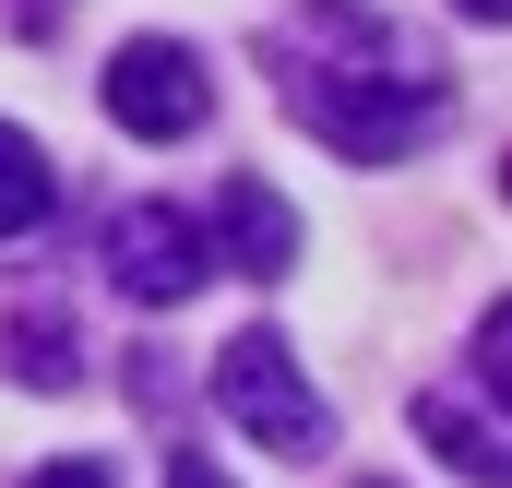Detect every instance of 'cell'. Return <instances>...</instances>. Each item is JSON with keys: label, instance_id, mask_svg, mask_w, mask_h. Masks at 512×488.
I'll return each instance as SVG.
<instances>
[{"label": "cell", "instance_id": "1", "mask_svg": "<svg viewBox=\"0 0 512 488\" xmlns=\"http://www.w3.org/2000/svg\"><path fill=\"white\" fill-rule=\"evenodd\" d=\"M286 108L322 131L334 155L393 167V155H417V143L441 131V84L393 48L382 24H358V60H322V48H298V60H286Z\"/></svg>", "mask_w": 512, "mask_h": 488}, {"label": "cell", "instance_id": "2", "mask_svg": "<svg viewBox=\"0 0 512 488\" xmlns=\"http://www.w3.org/2000/svg\"><path fill=\"white\" fill-rule=\"evenodd\" d=\"M215 405L251 429L262 453H286V465H322V453H334V405L298 381L286 334H227V358H215Z\"/></svg>", "mask_w": 512, "mask_h": 488}, {"label": "cell", "instance_id": "3", "mask_svg": "<svg viewBox=\"0 0 512 488\" xmlns=\"http://www.w3.org/2000/svg\"><path fill=\"white\" fill-rule=\"evenodd\" d=\"M96 262H108V286H120L131 310H179V298L215 274V250H203V215H179V203H108V227H96Z\"/></svg>", "mask_w": 512, "mask_h": 488}, {"label": "cell", "instance_id": "4", "mask_svg": "<svg viewBox=\"0 0 512 488\" xmlns=\"http://www.w3.org/2000/svg\"><path fill=\"white\" fill-rule=\"evenodd\" d=\"M203 108H215V72H203L179 36L108 48V120H120L131 143H179V131H203Z\"/></svg>", "mask_w": 512, "mask_h": 488}, {"label": "cell", "instance_id": "5", "mask_svg": "<svg viewBox=\"0 0 512 488\" xmlns=\"http://www.w3.org/2000/svg\"><path fill=\"white\" fill-rule=\"evenodd\" d=\"M203 250L227 262V274H298V215L262 191V179H215V227H203Z\"/></svg>", "mask_w": 512, "mask_h": 488}, {"label": "cell", "instance_id": "6", "mask_svg": "<svg viewBox=\"0 0 512 488\" xmlns=\"http://www.w3.org/2000/svg\"><path fill=\"white\" fill-rule=\"evenodd\" d=\"M417 441H429V453H441L453 477H477V488H501V477H512V453H501V405L477 417V405L429 393V405H417Z\"/></svg>", "mask_w": 512, "mask_h": 488}, {"label": "cell", "instance_id": "7", "mask_svg": "<svg viewBox=\"0 0 512 488\" xmlns=\"http://www.w3.org/2000/svg\"><path fill=\"white\" fill-rule=\"evenodd\" d=\"M48 203H60V179H48L36 131H12V120H0V250L24 239V227H48Z\"/></svg>", "mask_w": 512, "mask_h": 488}, {"label": "cell", "instance_id": "8", "mask_svg": "<svg viewBox=\"0 0 512 488\" xmlns=\"http://www.w3.org/2000/svg\"><path fill=\"white\" fill-rule=\"evenodd\" d=\"M12 369H24L36 393H72V381H84V346H72V322H60V310H24V322H12Z\"/></svg>", "mask_w": 512, "mask_h": 488}, {"label": "cell", "instance_id": "9", "mask_svg": "<svg viewBox=\"0 0 512 488\" xmlns=\"http://www.w3.org/2000/svg\"><path fill=\"white\" fill-rule=\"evenodd\" d=\"M24 488H120V477H108L96 453H60V465H36V477H24Z\"/></svg>", "mask_w": 512, "mask_h": 488}, {"label": "cell", "instance_id": "10", "mask_svg": "<svg viewBox=\"0 0 512 488\" xmlns=\"http://www.w3.org/2000/svg\"><path fill=\"white\" fill-rule=\"evenodd\" d=\"M167 488H239L227 465H203V453H167Z\"/></svg>", "mask_w": 512, "mask_h": 488}, {"label": "cell", "instance_id": "11", "mask_svg": "<svg viewBox=\"0 0 512 488\" xmlns=\"http://www.w3.org/2000/svg\"><path fill=\"white\" fill-rule=\"evenodd\" d=\"M453 12H477V24H501V12H512V0H453Z\"/></svg>", "mask_w": 512, "mask_h": 488}, {"label": "cell", "instance_id": "12", "mask_svg": "<svg viewBox=\"0 0 512 488\" xmlns=\"http://www.w3.org/2000/svg\"><path fill=\"white\" fill-rule=\"evenodd\" d=\"M24 24H60V0H24Z\"/></svg>", "mask_w": 512, "mask_h": 488}]
</instances>
